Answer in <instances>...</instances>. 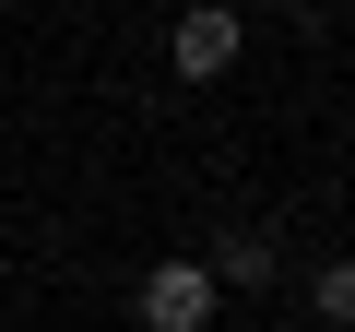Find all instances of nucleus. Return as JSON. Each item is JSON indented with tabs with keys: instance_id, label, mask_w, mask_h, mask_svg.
Listing matches in <instances>:
<instances>
[{
	"instance_id": "obj_2",
	"label": "nucleus",
	"mask_w": 355,
	"mask_h": 332,
	"mask_svg": "<svg viewBox=\"0 0 355 332\" xmlns=\"http://www.w3.org/2000/svg\"><path fill=\"white\" fill-rule=\"evenodd\" d=\"M214 308H225L214 261H154V273H142V297H130V320H142V332H202Z\"/></svg>"
},
{
	"instance_id": "obj_1",
	"label": "nucleus",
	"mask_w": 355,
	"mask_h": 332,
	"mask_svg": "<svg viewBox=\"0 0 355 332\" xmlns=\"http://www.w3.org/2000/svg\"><path fill=\"white\" fill-rule=\"evenodd\" d=\"M237 48H249V13H237V0H178V13H166V72L178 83H225Z\"/></svg>"
},
{
	"instance_id": "obj_3",
	"label": "nucleus",
	"mask_w": 355,
	"mask_h": 332,
	"mask_svg": "<svg viewBox=\"0 0 355 332\" xmlns=\"http://www.w3.org/2000/svg\"><path fill=\"white\" fill-rule=\"evenodd\" d=\"M202 261H214V285H225V297H272V285H284V249H272V226H225Z\"/></svg>"
},
{
	"instance_id": "obj_4",
	"label": "nucleus",
	"mask_w": 355,
	"mask_h": 332,
	"mask_svg": "<svg viewBox=\"0 0 355 332\" xmlns=\"http://www.w3.org/2000/svg\"><path fill=\"white\" fill-rule=\"evenodd\" d=\"M296 297H308V320H320V332H355V261H320Z\"/></svg>"
},
{
	"instance_id": "obj_5",
	"label": "nucleus",
	"mask_w": 355,
	"mask_h": 332,
	"mask_svg": "<svg viewBox=\"0 0 355 332\" xmlns=\"http://www.w3.org/2000/svg\"><path fill=\"white\" fill-rule=\"evenodd\" d=\"M272 332H284V320H272Z\"/></svg>"
}]
</instances>
